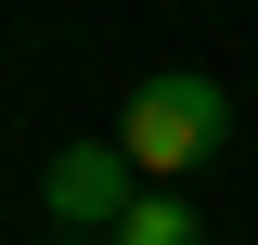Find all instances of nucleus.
I'll use <instances>...</instances> for the list:
<instances>
[{
	"label": "nucleus",
	"instance_id": "obj_2",
	"mask_svg": "<svg viewBox=\"0 0 258 245\" xmlns=\"http://www.w3.org/2000/svg\"><path fill=\"white\" fill-rule=\"evenodd\" d=\"M39 207H52L64 232H116V219L142 207V168H129V142H64L52 168H39Z\"/></svg>",
	"mask_w": 258,
	"mask_h": 245
},
{
	"label": "nucleus",
	"instance_id": "obj_3",
	"mask_svg": "<svg viewBox=\"0 0 258 245\" xmlns=\"http://www.w3.org/2000/svg\"><path fill=\"white\" fill-rule=\"evenodd\" d=\"M116 245H207V219H194L181 194H142V207L116 219Z\"/></svg>",
	"mask_w": 258,
	"mask_h": 245
},
{
	"label": "nucleus",
	"instance_id": "obj_4",
	"mask_svg": "<svg viewBox=\"0 0 258 245\" xmlns=\"http://www.w3.org/2000/svg\"><path fill=\"white\" fill-rule=\"evenodd\" d=\"M64 245H116V232H64Z\"/></svg>",
	"mask_w": 258,
	"mask_h": 245
},
{
	"label": "nucleus",
	"instance_id": "obj_1",
	"mask_svg": "<svg viewBox=\"0 0 258 245\" xmlns=\"http://www.w3.org/2000/svg\"><path fill=\"white\" fill-rule=\"evenodd\" d=\"M220 129H232L220 78H194V65H155V78L129 91L116 142H129V168H142V181H181V168H207V155H220Z\"/></svg>",
	"mask_w": 258,
	"mask_h": 245
}]
</instances>
